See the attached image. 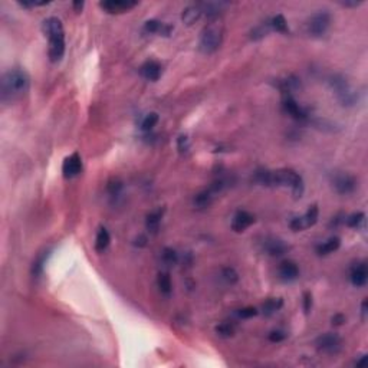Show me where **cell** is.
<instances>
[{"instance_id":"6","label":"cell","mask_w":368,"mask_h":368,"mask_svg":"<svg viewBox=\"0 0 368 368\" xmlns=\"http://www.w3.org/2000/svg\"><path fill=\"white\" fill-rule=\"evenodd\" d=\"M331 15L327 10H319L314 13L307 21V32L308 35L319 38L327 33V30L331 26Z\"/></svg>"},{"instance_id":"11","label":"cell","mask_w":368,"mask_h":368,"mask_svg":"<svg viewBox=\"0 0 368 368\" xmlns=\"http://www.w3.org/2000/svg\"><path fill=\"white\" fill-rule=\"evenodd\" d=\"M262 249L263 252L267 253L269 256H282L288 253L289 250V246L279 237H273V236H269V237H265L263 242H262Z\"/></svg>"},{"instance_id":"4","label":"cell","mask_w":368,"mask_h":368,"mask_svg":"<svg viewBox=\"0 0 368 368\" xmlns=\"http://www.w3.org/2000/svg\"><path fill=\"white\" fill-rule=\"evenodd\" d=\"M223 42V25L216 21H210V23L202 30L200 41H199V49L205 55L214 53Z\"/></svg>"},{"instance_id":"29","label":"cell","mask_w":368,"mask_h":368,"mask_svg":"<svg viewBox=\"0 0 368 368\" xmlns=\"http://www.w3.org/2000/svg\"><path fill=\"white\" fill-rule=\"evenodd\" d=\"M157 123H158V114L157 112H150V114H147L144 117L143 123H141V130L148 132L157 125Z\"/></svg>"},{"instance_id":"31","label":"cell","mask_w":368,"mask_h":368,"mask_svg":"<svg viewBox=\"0 0 368 368\" xmlns=\"http://www.w3.org/2000/svg\"><path fill=\"white\" fill-rule=\"evenodd\" d=\"M222 278L225 279L227 284L233 285L239 281V273L233 269V267H225L222 270Z\"/></svg>"},{"instance_id":"7","label":"cell","mask_w":368,"mask_h":368,"mask_svg":"<svg viewBox=\"0 0 368 368\" xmlns=\"http://www.w3.org/2000/svg\"><path fill=\"white\" fill-rule=\"evenodd\" d=\"M315 347L321 354L337 355L342 348V338L335 332H327L315 340Z\"/></svg>"},{"instance_id":"20","label":"cell","mask_w":368,"mask_h":368,"mask_svg":"<svg viewBox=\"0 0 368 368\" xmlns=\"http://www.w3.org/2000/svg\"><path fill=\"white\" fill-rule=\"evenodd\" d=\"M202 15H203V10H202L200 4H197V6H188V7L184 9L183 13H182V21L187 26H191L193 23H196V22L202 18Z\"/></svg>"},{"instance_id":"30","label":"cell","mask_w":368,"mask_h":368,"mask_svg":"<svg viewBox=\"0 0 368 368\" xmlns=\"http://www.w3.org/2000/svg\"><path fill=\"white\" fill-rule=\"evenodd\" d=\"M216 334L223 337V338H229L235 335V325L232 322H222L216 327Z\"/></svg>"},{"instance_id":"32","label":"cell","mask_w":368,"mask_h":368,"mask_svg":"<svg viewBox=\"0 0 368 368\" xmlns=\"http://www.w3.org/2000/svg\"><path fill=\"white\" fill-rule=\"evenodd\" d=\"M269 30H270V25H269V22L262 23V25H259L258 27H255V29L252 30V38H253V39H261V38H263V36H265Z\"/></svg>"},{"instance_id":"34","label":"cell","mask_w":368,"mask_h":368,"mask_svg":"<svg viewBox=\"0 0 368 368\" xmlns=\"http://www.w3.org/2000/svg\"><path fill=\"white\" fill-rule=\"evenodd\" d=\"M108 191L111 196H118L123 191V183L120 180H112L108 183Z\"/></svg>"},{"instance_id":"2","label":"cell","mask_w":368,"mask_h":368,"mask_svg":"<svg viewBox=\"0 0 368 368\" xmlns=\"http://www.w3.org/2000/svg\"><path fill=\"white\" fill-rule=\"evenodd\" d=\"M42 32L49 39L48 55L51 62H59L65 55V30L61 19L52 16L42 22Z\"/></svg>"},{"instance_id":"12","label":"cell","mask_w":368,"mask_h":368,"mask_svg":"<svg viewBox=\"0 0 368 368\" xmlns=\"http://www.w3.org/2000/svg\"><path fill=\"white\" fill-rule=\"evenodd\" d=\"M62 173L65 179L77 177L82 173V158L78 153H74L72 156L66 157L62 164Z\"/></svg>"},{"instance_id":"24","label":"cell","mask_w":368,"mask_h":368,"mask_svg":"<svg viewBox=\"0 0 368 368\" xmlns=\"http://www.w3.org/2000/svg\"><path fill=\"white\" fill-rule=\"evenodd\" d=\"M157 285H158L160 292H161L163 295H165V296H168V295L171 293V290H173L171 278H170V275H168L167 272H161V273L158 275V278H157Z\"/></svg>"},{"instance_id":"8","label":"cell","mask_w":368,"mask_h":368,"mask_svg":"<svg viewBox=\"0 0 368 368\" xmlns=\"http://www.w3.org/2000/svg\"><path fill=\"white\" fill-rule=\"evenodd\" d=\"M332 187L334 190L341 194V196H347V194H352L357 187H358V182L354 176L348 174V173H337L332 176Z\"/></svg>"},{"instance_id":"28","label":"cell","mask_w":368,"mask_h":368,"mask_svg":"<svg viewBox=\"0 0 368 368\" xmlns=\"http://www.w3.org/2000/svg\"><path fill=\"white\" fill-rule=\"evenodd\" d=\"M345 223L349 227H352V229H360L361 226L364 227L366 225V214L364 213H354V214H351V216H348L347 219H345Z\"/></svg>"},{"instance_id":"37","label":"cell","mask_w":368,"mask_h":368,"mask_svg":"<svg viewBox=\"0 0 368 368\" xmlns=\"http://www.w3.org/2000/svg\"><path fill=\"white\" fill-rule=\"evenodd\" d=\"M312 309V295L311 292H305L304 293V311L305 314H309Z\"/></svg>"},{"instance_id":"26","label":"cell","mask_w":368,"mask_h":368,"mask_svg":"<svg viewBox=\"0 0 368 368\" xmlns=\"http://www.w3.org/2000/svg\"><path fill=\"white\" fill-rule=\"evenodd\" d=\"M48 256H49V252H43L42 255L38 256V259L33 262V266H32V275H33V278H41L42 276Z\"/></svg>"},{"instance_id":"9","label":"cell","mask_w":368,"mask_h":368,"mask_svg":"<svg viewBox=\"0 0 368 368\" xmlns=\"http://www.w3.org/2000/svg\"><path fill=\"white\" fill-rule=\"evenodd\" d=\"M318 216H319L318 206H311L307 211H305L304 216H299V217L292 219L290 223H289V227H290L293 232H302V230L309 229V227H312V226L315 225V223L318 222Z\"/></svg>"},{"instance_id":"13","label":"cell","mask_w":368,"mask_h":368,"mask_svg":"<svg viewBox=\"0 0 368 368\" xmlns=\"http://www.w3.org/2000/svg\"><path fill=\"white\" fill-rule=\"evenodd\" d=\"M137 4H138L137 1H128V0H106V1L100 3V6L106 13H112V15L128 12L130 9L135 7Z\"/></svg>"},{"instance_id":"18","label":"cell","mask_w":368,"mask_h":368,"mask_svg":"<svg viewBox=\"0 0 368 368\" xmlns=\"http://www.w3.org/2000/svg\"><path fill=\"white\" fill-rule=\"evenodd\" d=\"M278 273L284 282H293L299 278V267L292 261H284L279 265Z\"/></svg>"},{"instance_id":"42","label":"cell","mask_w":368,"mask_h":368,"mask_svg":"<svg viewBox=\"0 0 368 368\" xmlns=\"http://www.w3.org/2000/svg\"><path fill=\"white\" fill-rule=\"evenodd\" d=\"M342 4H344V6H352V7H355V6H360L361 1H344Z\"/></svg>"},{"instance_id":"35","label":"cell","mask_w":368,"mask_h":368,"mask_svg":"<svg viewBox=\"0 0 368 368\" xmlns=\"http://www.w3.org/2000/svg\"><path fill=\"white\" fill-rule=\"evenodd\" d=\"M267 338H269L270 342H281V341H284L287 338V332H284L281 329H276V331H272Z\"/></svg>"},{"instance_id":"36","label":"cell","mask_w":368,"mask_h":368,"mask_svg":"<svg viewBox=\"0 0 368 368\" xmlns=\"http://www.w3.org/2000/svg\"><path fill=\"white\" fill-rule=\"evenodd\" d=\"M177 147H179V151H180V153L188 151V148H190L188 137H187V135H180V137L177 138Z\"/></svg>"},{"instance_id":"1","label":"cell","mask_w":368,"mask_h":368,"mask_svg":"<svg viewBox=\"0 0 368 368\" xmlns=\"http://www.w3.org/2000/svg\"><path fill=\"white\" fill-rule=\"evenodd\" d=\"M30 86V78L23 69H10L0 81V98L3 103H13L23 97Z\"/></svg>"},{"instance_id":"15","label":"cell","mask_w":368,"mask_h":368,"mask_svg":"<svg viewBox=\"0 0 368 368\" xmlns=\"http://www.w3.org/2000/svg\"><path fill=\"white\" fill-rule=\"evenodd\" d=\"M173 29H174V26L157 21V19H150V21L144 23V32L145 33H156V35L165 36V38L171 35Z\"/></svg>"},{"instance_id":"27","label":"cell","mask_w":368,"mask_h":368,"mask_svg":"<svg viewBox=\"0 0 368 368\" xmlns=\"http://www.w3.org/2000/svg\"><path fill=\"white\" fill-rule=\"evenodd\" d=\"M161 261H163L164 265L167 266L176 265L179 262V253L171 247H164L163 252H161Z\"/></svg>"},{"instance_id":"33","label":"cell","mask_w":368,"mask_h":368,"mask_svg":"<svg viewBox=\"0 0 368 368\" xmlns=\"http://www.w3.org/2000/svg\"><path fill=\"white\" fill-rule=\"evenodd\" d=\"M258 314H259V311L253 307H246L237 311V316L242 318V319H250V318H253V316H256Z\"/></svg>"},{"instance_id":"5","label":"cell","mask_w":368,"mask_h":368,"mask_svg":"<svg viewBox=\"0 0 368 368\" xmlns=\"http://www.w3.org/2000/svg\"><path fill=\"white\" fill-rule=\"evenodd\" d=\"M329 85L334 91V94L337 95L338 101L344 106H352L354 104H357L358 97L357 94L351 89L348 81L342 77V75H334L329 79Z\"/></svg>"},{"instance_id":"25","label":"cell","mask_w":368,"mask_h":368,"mask_svg":"<svg viewBox=\"0 0 368 368\" xmlns=\"http://www.w3.org/2000/svg\"><path fill=\"white\" fill-rule=\"evenodd\" d=\"M269 25H270V29L279 32V33H289V27H288V22L287 19L284 18V15H276L273 16L270 21H269Z\"/></svg>"},{"instance_id":"22","label":"cell","mask_w":368,"mask_h":368,"mask_svg":"<svg viewBox=\"0 0 368 368\" xmlns=\"http://www.w3.org/2000/svg\"><path fill=\"white\" fill-rule=\"evenodd\" d=\"M282 305H284V301L281 298H269L262 305V312L265 316H270V315L276 314L282 308Z\"/></svg>"},{"instance_id":"21","label":"cell","mask_w":368,"mask_h":368,"mask_svg":"<svg viewBox=\"0 0 368 368\" xmlns=\"http://www.w3.org/2000/svg\"><path fill=\"white\" fill-rule=\"evenodd\" d=\"M340 246H341V239L337 237V236H332V237L328 239L327 242H324V243H321V245L318 246V247H316V252H318V255L325 256V255L334 253L335 250H338Z\"/></svg>"},{"instance_id":"14","label":"cell","mask_w":368,"mask_h":368,"mask_svg":"<svg viewBox=\"0 0 368 368\" xmlns=\"http://www.w3.org/2000/svg\"><path fill=\"white\" fill-rule=\"evenodd\" d=\"M255 223V216L246 210H239L236 211V214L233 216V220H232V229L237 233H242L245 232L247 227Z\"/></svg>"},{"instance_id":"40","label":"cell","mask_w":368,"mask_h":368,"mask_svg":"<svg viewBox=\"0 0 368 368\" xmlns=\"http://www.w3.org/2000/svg\"><path fill=\"white\" fill-rule=\"evenodd\" d=\"M361 315H363V319H366V316H367V299H364L363 304H361Z\"/></svg>"},{"instance_id":"17","label":"cell","mask_w":368,"mask_h":368,"mask_svg":"<svg viewBox=\"0 0 368 368\" xmlns=\"http://www.w3.org/2000/svg\"><path fill=\"white\" fill-rule=\"evenodd\" d=\"M349 279H351V284L354 287L361 288L364 287L367 284L368 279V267L366 262H361V263H357L351 267V273H349Z\"/></svg>"},{"instance_id":"23","label":"cell","mask_w":368,"mask_h":368,"mask_svg":"<svg viewBox=\"0 0 368 368\" xmlns=\"http://www.w3.org/2000/svg\"><path fill=\"white\" fill-rule=\"evenodd\" d=\"M111 242V236L108 233V230L105 227H100L98 233H97V239H95V249L97 252H104Z\"/></svg>"},{"instance_id":"16","label":"cell","mask_w":368,"mask_h":368,"mask_svg":"<svg viewBox=\"0 0 368 368\" xmlns=\"http://www.w3.org/2000/svg\"><path fill=\"white\" fill-rule=\"evenodd\" d=\"M140 72H141V75H143L147 81L156 82L160 79V77L163 74V66H161L160 62L147 61L144 62L143 66L140 68Z\"/></svg>"},{"instance_id":"19","label":"cell","mask_w":368,"mask_h":368,"mask_svg":"<svg viewBox=\"0 0 368 368\" xmlns=\"http://www.w3.org/2000/svg\"><path fill=\"white\" fill-rule=\"evenodd\" d=\"M164 216V209L163 207H158L156 210H153L151 213L147 214V219H145V227L147 230L151 233V235H156L160 229V225H161V220H163Z\"/></svg>"},{"instance_id":"3","label":"cell","mask_w":368,"mask_h":368,"mask_svg":"<svg viewBox=\"0 0 368 368\" xmlns=\"http://www.w3.org/2000/svg\"><path fill=\"white\" fill-rule=\"evenodd\" d=\"M269 187H289L292 194L298 199L304 193V182L302 177L293 171L292 168H281L270 171Z\"/></svg>"},{"instance_id":"38","label":"cell","mask_w":368,"mask_h":368,"mask_svg":"<svg viewBox=\"0 0 368 368\" xmlns=\"http://www.w3.org/2000/svg\"><path fill=\"white\" fill-rule=\"evenodd\" d=\"M332 325H337V327H340V325H342L344 322H345V316L342 315V314H335L334 316H332Z\"/></svg>"},{"instance_id":"10","label":"cell","mask_w":368,"mask_h":368,"mask_svg":"<svg viewBox=\"0 0 368 368\" xmlns=\"http://www.w3.org/2000/svg\"><path fill=\"white\" fill-rule=\"evenodd\" d=\"M282 108L287 114H289L296 121H307L309 118L307 109L296 103V100L292 97V94H282Z\"/></svg>"},{"instance_id":"41","label":"cell","mask_w":368,"mask_h":368,"mask_svg":"<svg viewBox=\"0 0 368 368\" xmlns=\"http://www.w3.org/2000/svg\"><path fill=\"white\" fill-rule=\"evenodd\" d=\"M135 245L141 246V247H143V246H145V245H147V237H145V236H140V237L137 239Z\"/></svg>"},{"instance_id":"39","label":"cell","mask_w":368,"mask_h":368,"mask_svg":"<svg viewBox=\"0 0 368 368\" xmlns=\"http://www.w3.org/2000/svg\"><path fill=\"white\" fill-rule=\"evenodd\" d=\"M72 7H74V10H75L77 13H79L82 10V7H83V1H74V3H72Z\"/></svg>"}]
</instances>
